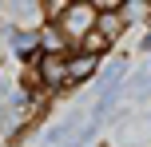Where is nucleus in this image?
Returning a JSON list of instances; mask_svg holds the SVG:
<instances>
[{
	"instance_id": "f257e3e1",
	"label": "nucleus",
	"mask_w": 151,
	"mask_h": 147,
	"mask_svg": "<svg viewBox=\"0 0 151 147\" xmlns=\"http://www.w3.org/2000/svg\"><path fill=\"white\" fill-rule=\"evenodd\" d=\"M96 4H64L60 12H56V20H60V32L68 40H83L91 28H96Z\"/></svg>"
},
{
	"instance_id": "f03ea898",
	"label": "nucleus",
	"mask_w": 151,
	"mask_h": 147,
	"mask_svg": "<svg viewBox=\"0 0 151 147\" xmlns=\"http://www.w3.org/2000/svg\"><path fill=\"white\" fill-rule=\"evenodd\" d=\"M36 80H40V84H48V87L68 84V56L44 52V56H40V64H36Z\"/></svg>"
},
{
	"instance_id": "7ed1b4c3",
	"label": "nucleus",
	"mask_w": 151,
	"mask_h": 147,
	"mask_svg": "<svg viewBox=\"0 0 151 147\" xmlns=\"http://www.w3.org/2000/svg\"><path fill=\"white\" fill-rule=\"evenodd\" d=\"M91 32H96L104 44H111V40L123 32V12H119V8H104V12H96V28H91Z\"/></svg>"
},
{
	"instance_id": "20e7f679",
	"label": "nucleus",
	"mask_w": 151,
	"mask_h": 147,
	"mask_svg": "<svg viewBox=\"0 0 151 147\" xmlns=\"http://www.w3.org/2000/svg\"><path fill=\"white\" fill-rule=\"evenodd\" d=\"M88 76H96V56H88V52L68 56V84H80Z\"/></svg>"
}]
</instances>
